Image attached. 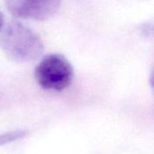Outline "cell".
<instances>
[{
	"label": "cell",
	"mask_w": 154,
	"mask_h": 154,
	"mask_svg": "<svg viewBox=\"0 0 154 154\" xmlns=\"http://www.w3.org/2000/svg\"><path fill=\"white\" fill-rule=\"evenodd\" d=\"M0 47L11 60L29 62L40 58L43 42L32 29L21 22H11L0 32Z\"/></svg>",
	"instance_id": "cell-1"
},
{
	"label": "cell",
	"mask_w": 154,
	"mask_h": 154,
	"mask_svg": "<svg viewBox=\"0 0 154 154\" xmlns=\"http://www.w3.org/2000/svg\"><path fill=\"white\" fill-rule=\"evenodd\" d=\"M73 77L71 63L64 55L59 53L44 56L34 70L37 83L47 90H64L71 84Z\"/></svg>",
	"instance_id": "cell-2"
},
{
	"label": "cell",
	"mask_w": 154,
	"mask_h": 154,
	"mask_svg": "<svg viewBox=\"0 0 154 154\" xmlns=\"http://www.w3.org/2000/svg\"><path fill=\"white\" fill-rule=\"evenodd\" d=\"M61 0H5L8 11L15 17L43 21L56 14Z\"/></svg>",
	"instance_id": "cell-3"
},
{
	"label": "cell",
	"mask_w": 154,
	"mask_h": 154,
	"mask_svg": "<svg viewBox=\"0 0 154 154\" xmlns=\"http://www.w3.org/2000/svg\"><path fill=\"white\" fill-rule=\"evenodd\" d=\"M27 134H28V132L24 130H15V131L8 132V133L0 134V146L19 141L24 138Z\"/></svg>",
	"instance_id": "cell-4"
},
{
	"label": "cell",
	"mask_w": 154,
	"mask_h": 154,
	"mask_svg": "<svg viewBox=\"0 0 154 154\" xmlns=\"http://www.w3.org/2000/svg\"><path fill=\"white\" fill-rule=\"evenodd\" d=\"M3 27H4V16H3L2 13L0 12V32H1Z\"/></svg>",
	"instance_id": "cell-5"
}]
</instances>
